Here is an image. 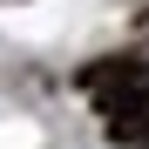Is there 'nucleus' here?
<instances>
[{"instance_id": "nucleus-1", "label": "nucleus", "mask_w": 149, "mask_h": 149, "mask_svg": "<svg viewBox=\"0 0 149 149\" xmlns=\"http://www.w3.org/2000/svg\"><path fill=\"white\" fill-rule=\"evenodd\" d=\"M81 95L102 109V129L115 142H149V54H109L81 68Z\"/></svg>"}, {"instance_id": "nucleus-2", "label": "nucleus", "mask_w": 149, "mask_h": 149, "mask_svg": "<svg viewBox=\"0 0 149 149\" xmlns=\"http://www.w3.org/2000/svg\"><path fill=\"white\" fill-rule=\"evenodd\" d=\"M142 149H149V142H142Z\"/></svg>"}]
</instances>
